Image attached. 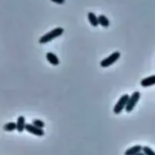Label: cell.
Segmentation results:
<instances>
[{"label":"cell","instance_id":"cell-1","mask_svg":"<svg viewBox=\"0 0 155 155\" xmlns=\"http://www.w3.org/2000/svg\"><path fill=\"white\" fill-rule=\"evenodd\" d=\"M63 33H64V28H60V27L52 29L51 31L48 32L47 34L43 35V36L39 38L38 42H39L40 44H47V43L52 41L53 39H55V38L60 37Z\"/></svg>","mask_w":155,"mask_h":155},{"label":"cell","instance_id":"cell-2","mask_svg":"<svg viewBox=\"0 0 155 155\" xmlns=\"http://www.w3.org/2000/svg\"><path fill=\"white\" fill-rule=\"evenodd\" d=\"M120 58V51H115V52L111 53L109 57L102 59L101 61L100 65H101V68H109L110 66L113 65L117 60H119Z\"/></svg>","mask_w":155,"mask_h":155},{"label":"cell","instance_id":"cell-3","mask_svg":"<svg viewBox=\"0 0 155 155\" xmlns=\"http://www.w3.org/2000/svg\"><path fill=\"white\" fill-rule=\"evenodd\" d=\"M140 91H134L129 98L128 103L126 105L125 110L127 112H131L133 110V109L135 108V106L137 105V103L139 102L140 99Z\"/></svg>","mask_w":155,"mask_h":155},{"label":"cell","instance_id":"cell-4","mask_svg":"<svg viewBox=\"0 0 155 155\" xmlns=\"http://www.w3.org/2000/svg\"><path fill=\"white\" fill-rule=\"evenodd\" d=\"M129 98H130V95L128 94H123L120 99L119 101H117V103L115 104L114 108H113V112L115 114H120L125 108H126V105L128 103V101H129Z\"/></svg>","mask_w":155,"mask_h":155},{"label":"cell","instance_id":"cell-5","mask_svg":"<svg viewBox=\"0 0 155 155\" xmlns=\"http://www.w3.org/2000/svg\"><path fill=\"white\" fill-rule=\"evenodd\" d=\"M26 130L28 132L31 133V134H34V135L39 136V137L44 136V134H45V131H44L43 129L38 128V127H37V126H35L33 124H29V123L26 124Z\"/></svg>","mask_w":155,"mask_h":155},{"label":"cell","instance_id":"cell-6","mask_svg":"<svg viewBox=\"0 0 155 155\" xmlns=\"http://www.w3.org/2000/svg\"><path fill=\"white\" fill-rule=\"evenodd\" d=\"M155 85V75L146 77L140 81V86L143 88H148Z\"/></svg>","mask_w":155,"mask_h":155},{"label":"cell","instance_id":"cell-7","mask_svg":"<svg viewBox=\"0 0 155 155\" xmlns=\"http://www.w3.org/2000/svg\"><path fill=\"white\" fill-rule=\"evenodd\" d=\"M46 58L47 60L53 66H58L60 61H59V58H58V56L52 52H48L47 55H46Z\"/></svg>","mask_w":155,"mask_h":155},{"label":"cell","instance_id":"cell-8","mask_svg":"<svg viewBox=\"0 0 155 155\" xmlns=\"http://www.w3.org/2000/svg\"><path fill=\"white\" fill-rule=\"evenodd\" d=\"M26 130V119L24 116H19L17 120V130L21 133Z\"/></svg>","mask_w":155,"mask_h":155},{"label":"cell","instance_id":"cell-9","mask_svg":"<svg viewBox=\"0 0 155 155\" xmlns=\"http://www.w3.org/2000/svg\"><path fill=\"white\" fill-rule=\"evenodd\" d=\"M88 19H89L90 24L94 28H97L100 25L99 24V18L93 12H89L88 13Z\"/></svg>","mask_w":155,"mask_h":155},{"label":"cell","instance_id":"cell-10","mask_svg":"<svg viewBox=\"0 0 155 155\" xmlns=\"http://www.w3.org/2000/svg\"><path fill=\"white\" fill-rule=\"evenodd\" d=\"M140 151H142V146L141 145H135V146L129 148L125 151L124 155H135L136 153H138Z\"/></svg>","mask_w":155,"mask_h":155},{"label":"cell","instance_id":"cell-11","mask_svg":"<svg viewBox=\"0 0 155 155\" xmlns=\"http://www.w3.org/2000/svg\"><path fill=\"white\" fill-rule=\"evenodd\" d=\"M98 18H99L100 26H101L102 28H106L110 27V22L109 18L105 15H100V16H98Z\"/></svg>","mask_w":155,"mask_h":155},{"label":"cell","instance_id":"cell-12","mask_svg":"<svg viewBox=\"0 0 155 155\" xmlns=\"http://www.w3.org/2000/svg\"><path fill=\"white\" fill-rule=\"evenodd\" d=\"M3 129L6 131H13V130H17V122H13V121L12 122H8V123L4 125Z\"/></svg>","mask_w":155,"mask_h":155},{"label":"cell","instance_id":"cell-13","mask_svg":"<svg viewBox=\"0 0 155 155\" xmlns=\"http://www.w3.org/2000/svg\"><path fill=\"white\" fill-rule=\"evenodd\" d=\"M142 151L144 152L145 155H155V151L148 146L142 147Z\"/></svg>","mask_w":155,"mask_h":155},{"label":"cell","instance_id":"cell-14","mask_svg":"<svg viewBox=\"0 0 155 155\" xmlns=\"http://www.w3.org/2000/svg\"><path fill=\"white\" fill-rule=\"evenodd\" d=\"M32 124H33V125H35V126H37V127H38V128H41V129H43V128L45 127V123H44V121H42L41 120H38V119L33 120Z\"/></svg>","mask_w":155,"mask_h":155},{"label":"cell","instance_id":"cell-15","mask_svg":"<svg viewBox=\"0 0 155 155\" xmlns=\"http://www.w3.org/2000/svg\"><path fill=\"white\" fill-rule=\"evenodd\" d=\"M51 1L55 4H58V5H63V4H65L66 0H51Z\"/></svg>","mask_w":155,"mask_h":155},{"label":"cell","instance_id":"cell-16","mask_svg":"<svg viewBox=\"0 0 155 155\" xmlns=\"http://www.w3.org/2000/svg\"><path fill=\"white\" fill-rule=\"evenodd\" d=\"M135 155H145V154H144V152H143V151H140V152L136 153Z\"/></svg>","mask_w":155,"mask_h":155}]
</instances>
